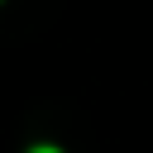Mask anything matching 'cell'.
<instances>
[{
    "mask_svg": "<svg viewBox=\"0 0 153 153\" xmlns=\"http://www.w3.org/2000/svg\"><path fill=\"white\" fill-rule=\"evenodd\" d=\"M33 153H57V148H33Z\"/></svg>",
    "mask_w": 153,
    "mask_h": 153,
    "instance_id": "1",
    "label": "cell"
}]
</instances>
